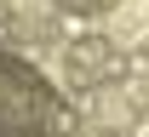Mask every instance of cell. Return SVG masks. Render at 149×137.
Segmentation results:
<instances>
[{
  "label": "cell",
  "instance_id": "6da1fadb",
  "mask_svg": "<svg viewBox=\"0 0 149 137\" xmlns=\"http://www.w3.org/2000/svg\"><path fill=\"white\" fill-rule=\"evenodd\" d=\"M74 126V103L57 92L46 69L0 46V137H63Z\"/></svg>",
  "mask_w": 149,
  "mask_h": 137
}]
</instances>
